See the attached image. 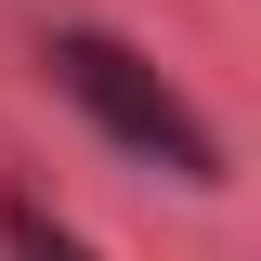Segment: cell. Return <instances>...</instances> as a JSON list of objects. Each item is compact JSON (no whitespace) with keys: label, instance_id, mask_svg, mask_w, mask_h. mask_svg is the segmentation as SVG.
I'll use <instances>...</instances> for the list:
<instances>
[{"label":"cell","instance_id":"6da1fadb","mask_svg":"<svg viewBox=\"0 0 261 261\" xmlns=\"http://www.w3.org/2000/svg\"><path fill=\"white\" fill-rule=\"evenodd\" d=\"M53 79L92 105V130L118 144V157L170 170V183H222V144H209V118H196V105L170 92L157 65L130 53V39H105V27H53Z\"/></svg>","mask_w":261,"mask_h":261},{"label":"cell","instance_id":"7a4b0ae2","mask_svg":"<svg viewBox=\"0 0 261 261\" xmlns=\"http://www.w3.org/2000/svg\"><path fill=\"white\" fill-rule=\"evenodd\" d=\"M0 261H92V248H79L39 196H0Z\"/></svg>","mask_w":261,"mask_h":261}]
</instances>
